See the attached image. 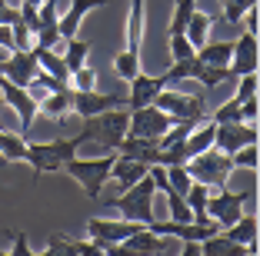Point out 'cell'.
I'll return each mask as SVG.
<instances>
[{
    "label": "cell",
    "mask_w": 260,
    "mask_h": 256,
    "mask_svg": "<svg viewBox=\"0 0 260 256\" xmlns=\"http://www.w3.org/2000/svg\"><path fill=\"white\" fill-rule=\"evenodd\" d=\"M80 120V117H77ZM84 130L77 133V140H80V147L84 143H97L100 153H114L117 143H120L123 136H127V123H130V110L127 106H117V110H104L97 113V117H87Z\"/></svg>",
    "instance_id": "1"
},
{
    "label": "cell",
    "mask_w": 260,
    "mask_h": 256,
    "mask_svg": "<svg viewBox=\"0 0 260 256\" xmlns=\"http://www.w3.org/2000/svg\"><path fill=\"white\" fill-rule=\"evenodd\" d=\"M153 193H157V187H153L150 173H144L134 187H127L120 196H114V200H104V203L110 206L114 213H120L123 220H134V223H150L153 220Z\"/></svg>",
    "instance_id": "2"
},
{
    "label": "cell",
    "mask_w": 260,
    "mask_h": 256,
    "mask_svg": "<svg viewBox=\"0 0 260 256\" xmlns=\"http://www.w3.org/2000/svg\"><path fill=\"white\" fill-rule=\"evenodd\" d=\"M140 40H144V0H130L127 14V47L114 57V70L123 80H134L140 74Z\"/></svg>",
    "instance_id": "3"
},
{
    "label": "cell",
    "mask_w": 260,
    "mask_h": 256,
    "mask_svg": "<svg viewBox=\"0 0 260 256\" xmlns=\"http://www.w3.org/2000/svg\"><path fill=\"white\" fill-rule=\"evenodd\" d=\"M187 173H190V180L204 183L207 190H223L227 180H230V173H234V163H230V153L210 147V150H204V153L187 160Z\"/></svg>",
    "instance_id": "4"
},
{
    "label": "cell",
    "mask_w": 260,
    "mask_h": 256,
    "mask_svg": "<svg viewBox=\"0 0 260 256\" xmlns=\"http://www.w3.org/2000/svg\"><path fill=\"white\" fill-rule=\"evenodd\" d=\"M114 157H117V153H104V157H93V160H77V157H70L67 163L60 166V170L74 176V180L84 187V193L90 196V200H97L100 190H104V183L110 180Z\"/></svg>",
    "instance_id": "5"
},
{
    "label": "cell",
    "mask_w": 260,
    "mask_h": 256,
    "mask_svg": "<svg viewBox=\"0 0 260 256\" xmlns=\"http://www.w3.org/2000/svg\"><path fill=\"white\" fill-rule=\"evenodd\" d=\"M77 150H80V140H77V136L50 140V143H27V160H23V163H30L34 173L44 176V173L60 170L70 157H77Z\"/></svg>",
    "instance_id": "6"
},
{
    "label": "cell",
    "mask_w": 260,
    "mask_h": 256,
    "mask_svg": "<svg viewBox=\"0 0 260 256\" xmlns=\"http://www.w3.org/2000/svg\"><path fill=\"white\" fill-rule=\"evenodd\" d=\"M153 103L160 106L170 120L200 123L204 120V106H207V93H177V90H167V87H164V90L153 97Z\"/></svg>",
    "instance_id": "7"
},
{
    "label": "cell",
    "mask_w": 260,
    "mask_h": 256,
    "mask_svg": "<svg viewBox=\"0 0 260 256\" xmlns=\"http://www.w3.org/2000/svg\"><path fill=\"white\" fill-rule=\"evenodd\" d=\"M230 77L227 67H207V63L197 60V53L193 57H187V60H174V67L164 74V80H167V87H174V83H184V80H200L210 90V87H217V83H223Z\"/></svg>",
    "instance_id": "8"
},
{
    "label": "cell",
    "mask_w": 260,
    "mask_h": 256,
    "mask_svg": "<svg viewBox=\"0 0 260 256\" xmlns=\"http://www.w3.org/2000/svg\"><path fill=\"white\" fill-rule=\"evenodd\" d=\"M144 223H134V220H100V216H90L87 220V233H90V240L97 243L100 253H114L117 243H123L130 233H137Z\"/></svg>",
    "instance_id": "9"
},
{
    "label": "cell",
    "mask_w": 260,
    "mask_h": 256,
    "mask_svg": "<svg viewBox=\"0 0 260 256\" xmlns=\"http://www.w3.org/2000/svg\"><path fill=\"white\" fill-rule=\"evenodd\" d=\"M0 93H4V100H7L10 110L20 117V136L27 140V133H30V127H34V117H37V100L30 97V90H27V87L10 83L4 74H0Z\"/></svg>",
    "instance_id": "10"
},
{
    "label": "cell",
    "mask_w": 260,
    "mask_h": 256,
    "mask_svg": "<svg viewBox=\"0 0 260 256\" xmlns=\"http://www.w3.org/2000/svg\"><path fill=\"white\" fill-rule=\"evenodd\" d=\"M247 200H253V190H240V193H230L227 187L217 190V196H207V216H214L217 223L230 226V223H237V216L244 213V203Z\"/></svg>",
    "instance_id": "11"
},
{
    "label": "cell",
    "mask_w": 260,
    "mask_h": 256,
    "mask_svg": "<svg viewBox=\"0 0 260 256\" xmlns=\"http://www.w3.org/2000/svg\"><path fill=\"white\" fill-rule=\"evenodd\" d=\"M170 117L160 110L157 103H147V106H137L130 110V123H127V136H147V140H157L160 133H167L170 127Z\"/></svg>",
    "instance_id": "12"
},
{
    "label": "cell",
    "mask_w": 260,
    "mask_h": 256,
    "mask_svg": "<svg viewBox=\"0 0 260 256\" xmlns=\"http://www.w3.org/2000/svg\"><path fill=\"white\" fill-rule=\"evenodd\" d=\"M117 106H127V93H97V90H74V106L70 113L87 120V117H97L104 110H117Z\"/></svg>",
    "instance_id": "13"
},
{
    "label": "cell",
    "mask_w": 260,
    "mask_h": 256,
    "mask_svg": "<svg viewBox=\"0 0 260 256\" xmlns=\"http://www.w3.org/2000/svg\"><path fill=\"white\" fill-rule=\"evenodd\" d=\"M247 143H257V123H244V120L217 123V130H214V147L217 150L234 153V150H240V147H247Z\"/></svg>",
    "instance_id": "14"
},
{
    "label": "cell",
    "mask_w": 260,
    "mask_h": 256,
    "mask_svg": "<svg viewBox=\"0 0 260 256\" xmlns=\"http://www.w3.org/2000/svg\"><path fill=\"white\" fill-rule=\"evenodd\" d=\"M37 60H34L30 50H10L4 60H0V74L7 77L10 83H20V87H27V83L34 80V74H37Z\"/></svg>",
    "instance_id": "15"
},
{
    "label": "cell",
    "mask_w": 260,
    "mask_h": 256,
    "mask_svg": "<svg viewBox=\"0 0 260 256\" xmlns=\"http://www.w3.org/2000/svg\"><path fill=\"white\" fill-rule=\"evenodd\" d=\"M257 33H240L237 40H234V53H230V63H227V70H230V77L234 74H253L257 70Z\"/></svg>",
    "instance_id": "16"
},
{
    "label": "cell",
    "mask_w": 260,
    "mask_h": 256,
    "mask_svg": "<svg viewBox=\"0 0 260 256\" xmlns=\"http://www.w3.org/2000/svg\"><path fill=\"white\" fill-rule=\"evenodd\" d=\"M167 249H170V236H160L147 226H140L137 233H130L123 243H117L114 253H167Z\"/></svg>",
    "instance_id": "17"
},
{
    "label": "cell",
    "mask_w": 260,
    "mask_h": 256,
    "mask_svg": "<svg viewBox=\"0 0 260 256\" xmlns=\"http://www.w3.org/2000/svg\"><path fill=\"white\" fill-rule=\"evenodd\" d=\"M120 157H130V160H140L144 166H153V163H164V150L157 147V140H147V136H123L117 150Z\"/></svg>",
    "instance_id": "18"
},
{
    "label": "cell",
    "mask_w": 260,
    "mask_h": 256,
    "mask_svg": "<svg viewBox=\"0 0 260 256\" xmlns=\"http://www.w3.org/2000/svg\"><path fill=\"white\" fill-rule=\"evenodd\" d=\"M167 87V80L160 77H150V74H137L130 80V93H127V110H137V106H147L153 103V97Z\"/></svg>",
    "instance_id": "19"
},
{
    "label": "cell",
    "mask_w": 260,
    "mask_h": 256,
    "mask_svg": "<svg viewBox=\"0 0 260 256\" xmlns=\"http://www.w3.org/2000/svg\"><path fill=\"white\" fill-rule=\"evenodd\" d=\"M223 233H227L234 243L247 246V256H257V216H253V213H250V216H244V213H240L237 223L223 226Z\"/></svg>",
    "instance_id": "20"
},
{
    "label": "cell",
    "mask_w": 260,
    "mask_h": 256,
    "mask_svg": "<svg viewBox=\"0 0 260 256\" xmlns=\"http://www.w3.org/2000/svg\"><path fill=\"white\" fill-rule=\"evenodd\" d=\"M144 173H147V166L140 163V160L120 157V153L114 157V166H110V180L117 183V190H120V193H123L127 187H134V183H137Z\"/></svg>",
    "instance_id": "21"
},
{
    "label": "cell",
    "mask_w": 260,
    "mask_h": 256,
    "mask_svg": "<svg viewBox=\"0 0 260 256\" xmlns=\"http://www.w3.org/2000/svg\"><path fill=\"white\" fill-rule=\"evenodd\" d=\"M107 0H70L67 14L60 17V37H77V30H80V20H84L87 14H90L93 7H104Z\"/></svg>",
    "instance_id": "22"
},
{
    "label": "cell",
    "mask_w": 260,
    "mask_h": 256,
    "mask_svg": "<svg viewBox=\"0 0 260 256\" xmlns=\"http://www.w3.org/2000/svg\"><path fill=\"white\" fill-rule=\"evenodd\" d=\"M47 256H54V253H70V256H90V253H100L97 243L93 240H74V236H63V233H54L50 240H47Z\"/></svg>",
    "instance_id": "23"
},
{
    "label": "cell",
    "mask_w": 260,
    "mask_h": 256,
    "mask_svg": "<svg viewBox=\"0 0 260 256\" xmlns=\"http://www.w3.org/2000/svg\"><path fill=\"white\" fill-rule=\"evenodd\" d=\"M230 53H234V40H207L197 47V60L207 67H227Z\"/></svg>",
    "instance_id": "24"
},
{
    "label": "cell",
    "mask_w": 260,
    "mask_h": 256,
    "mask_svg": "<svg viewBox=\"0 0 260 256\" xmlns=\"http://www.w3.org/2000/svg\"><path fill=\"white\" fill-rule=\"evenodd\" d=\"M70 106H74V90H57V93H47V97L37 100V113H44V117H50V120H57V117H67Z\"/></svg>",
    "instance_id": "25"
},
{
    "label": "cell",
    "mask_w": 260,
    "mask_h": 256,
    "mask_svg": "<svg viewBox=\"0 0 260 256\" xmlns=\"http://www.w3.org/2000/svg\"><path fill=\"white\" fill-rule=\"evenodd\" d=\"M214 130H217V123H214V120L197 123V127H193L190 133H187V140H184V150H187V157H197V153L210 150V147H214Z\"/></svg>",
    "instance_id": "26"
},
{
    "label": "cell",
    "mask_w": 260,
    "mask_h": 256,
    "mask_svg": "<svg viewBox=\"0 0 260 256\" xmlns=\"http://www.w3.org/2000/svg\"><path fill=\"white\" fill-rule=\"evenodd\" d=\"M30 53H34V60H37L40 70H47V74H54V77H60V80L70 83V70H67L60 53H54L50 47H30Z\"/></svg>",
    "instance_id": "27"
},
{
    "label": "cell",
    "mask_w": 260,
    "mask_h": 256,
    "mask_svg": "<svg viewBox=\"0 0 260 256\" xmlns=\"http://www.w3.org/2000/svg\"><path fill=\"white\" fill-rule=\"evenodd\" d=\"M214 23H217V17H214V14H200V10H193V14H190L184 37L193 44V50H197L200 44H207V33H210V27H214Z\"/></svg>",
    "instance_id": "28"
},
{
    "label": "cell",
    "mask_w": 260,
    "mask_h": 256,
    "mask_svg": "<svg viewBox=\"0 0 260 256\" xmlns=\"http://www.w3.org/2000/svg\"><path fill=\"white\" fill-rule=\"evenodd\" d=\"M90 50H93L90 40H77V37H67V40H63V63H67L70 74L84 67L87 57H90Z\"/></svg>",
    "instance_id": "29"
},
{
    "label": "cell",
    "mask_w": 260,
    "mask_h": 256,
    "mask_svg": "<svg viewBox=\"0 0 260 256\" xmlns=\"http://www.w3.org/2000/svg\"><path fill=\"white\" fill-rule=\"evenodd\" d=\"M184 196H187V206H190V213H193L197 223H210V220H214V216H207V196H210V190H207L204 183L193 180L190 190H187ZM214 223H217V220H214Z\"/></svg>",
    "instance_id": "30"
},
{
    "label": "cell",
    "mask_w": 260,
    "mask_h": 256,
    "mask_svg": "<svg viewBox=\"0 0 260 256\" xmlns=\"http://www.w3.org/2000/svg\"><path fill=\"white\" fill-rule=\"evenodd\" d=\"M0 157L10 160V163H23V160H27V140L7 133V130H0Z\"/></svg>",
    "instance_id": "31"
},
{
    "label": "cell",
    "mask_w": 260,
    "mask_h": 256,
    "mask_svg": "<svg viewBox=\"0 0 260 256\" xmlns=\"http://www.w3.org/2000/svg\"><path fill=\"white\" fill-rule=\"evenodd\" d=\"M193 10H197V0H174V14H170L167 33H184Z\"/></svg>",
    "instance_id": "32"
},
{
    "label": "cell",
    "mask_w": 260,
    "mask_h": 256,
    "mask_svg": "<svg viewBox=\"0 0 260 256\" xmlns=\"http://www.w3.org/2000/svg\"><path fill=\"white\" fill-rule=\"evenodd\" d=\"M257 160H260V147L257 143H247V147H240V150L230 153L234 170H257Z\"/></svg>",
    "instance_id": "33"
},
{
    "label": "cell",
    "mask_w": 260,
    "mask_h": 256,
    "mask_svg": "<svg viewBox=\"0 0 260 256\" xmlns=\"http://www.w3.org/2000/svg\"><path fill=\"white\" fill-rule=\"evenodd\" d=\"M164 193H167V203H170V220H180V223L193 220V213H190V206H187V196L184 193H177L174 187H167Z\"/></svg>",
    "instance_id": "34"
},
{
    "label": "cell",
    "mask_w": 260,
    "mask_h": 256,
    "mask_svg": "<svg viewBox=\"0 0 260 256\" xmlns=\"http://www.w3.org/2000/svg\"><path fill=\"white\" fill-rule=\"evenodd\" d=\"M167 50H170V60H187V57H193V44L184 37V33H167Z\"/></svg>",
    "instance_id": "35"
},
{
    "label": "cell",
    "mask_w": 260,
    "mask_h": 256,
    "mask_svg": "<svg viewBox=\"0 0 260 256\" xmlns=\"http://www.w3.org/2000/svg\"><path fill=\"white\" fill-rule=\"evenodd\" d=\"M167 170V183L177 190V193H187L190 190V173H187V163H174V166H164Z\"/></svg>",
    "instance_id": "36"
},
{
    "label": "cell",
    "mask_w": 260,
    "mask_h": 256,
    "mask_svg": "<svg viewBox=\"0 0 260 256\" xmlns=\"http://www.w3.org/2000/svg\"><path fill=\"white\" fill-rule=\"evenodd\" d=\"M223 4V20L227 23H240V17L250 7H257V0H220Z\"/></svg>",
    "instance_id": "37"
},
{
    "label": "cell",
    "mask_w": 260,
    "mask_h": 256,
    "mask_svg": "<svg viewBox=\"0 0 260 256\" xmlns=\"http://www.w3.org/2000/svg\"><path fill=\"white\" fill-rule=\"evenodd\" d=\"M70 83H74V90H93V87H97V70L84 63L80 70L70 74Z\"/></svg>",
    "instance_id": "38"
},
{
    "label": "cell",
    "mask_w": 260,
    "mask_h": 256,
    "mask_svg": "<svg viewBox=\"0 0 260 256\" xmlns=\"http://www.w3.org/2000/svg\"><path fill=\"white\" fill-rule=\"evenodd\" d=\"M240 120V100H227L214 110V123H237Z\"/></svg>",
    "instance_id": "39"
},
{
    "label": "cell",
    "mask_w": 260,
    "mask_h": 256,
    "mask_svg": "<svg viewBox=\"0 0 260 256\" xmlns=\"http://www.w3.org/2000/svg\"><path fill=\"white\" fill-rule=\"evenodd\" d=\"M257 93V70L253 74H240V87H237V97L234 100H247Z\"/></svg>",
    "instance_id": "40"
},
{
    "label": "cell",
    "mask_w": 260,
    "mask_h": 256,
    "mask_svg": "<svg viewBox=\"0 0 260 256\" xmlns=\"http://www.w3.org/2000/svg\"><path fill=\"white\" fill-rule=\"evenodd\" d=\"M257 110H260L257 93H253V97H247V100H240V120H244V123H257Z\"/></svg>",
    "instance_id": "41"
},
{
    "label": "cell",
    "mask_w": 260,
    "mask_h": 256,
    "mask_svg": "<svg viewBox=\"0 0 260 256\" xmlns=\"http://www.w3.org/2000/svg\"><path fill=\"white\" fill-rule=\"evenodd\" d=\"M14 256H27L30 253V243H27V233L23 230H14V249H10Z\"/></svg>",
    "instance_id": "42"
},
{
    "label": "cell",
    "mask_w": 260,
    "mask_h": 256,
    "mask_svg": "<svg viewBox=\"0 0 260 256\" xmlns=\"http://www.w3.org/2000/svg\"><path fill=\"white\" fill-rule=\"evenodd\" d=\"M0 50H14V33H10V23H0Z\"/></svg>",
    "instance_id": "43"
},
{
    "label": "cell",
    "mask_w": 260,
    "mask_h": 256,
    "mask_svg": "<svg viewBox=\"0 0 260 256\" xmlns=\"http://www.w3.org/2000/svg\"><path fill=\"white\" fill-rule=\"evenodd\" d=\"M10 14H14V7L7 0H0V23H10Z\"/></svg>",
    "instance_id": "44"
},
{
    "label": "cell",
    "mask_w": 260,
    "mask_h": 256,
    "mask_svg": "<svg viewBox=\"0 0 260 256\" xmlns=\"http://www.w3.org/2000/svg\"><path fill=\"white\" fill-rule=\"evenodd\" d=\"M23 4H30V7H40V4H44V0H23Z\"/></svg>",
    "instance_id": "45"
},
{
    "label": "cell",
    "mask_w": 260,
    "mask_h": 256,
    "mask_svg": "<svg viewBox=\"0 0 260 256\" xmlns=\"http://www.w3.org/2000/svg\"><path fill=\"white\" fill-rule=\"evenodd\" d=\"M4 106H7V100H4V97H0V113H4Z\"/></svg>",
    "instance_id": "46"
}]
</instances>
